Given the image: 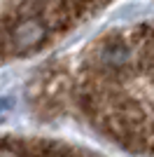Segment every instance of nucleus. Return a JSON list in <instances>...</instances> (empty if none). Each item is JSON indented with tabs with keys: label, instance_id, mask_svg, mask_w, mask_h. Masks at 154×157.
Returning <instances> with one entry per match:
<instances>
[{
	"label": "nucleus",
	"instance_id": "obj_1",
	"mask_svg": "<svg viewBox=\"0 0 154 157\" xmlns=\"http://www.w3.org/2000/svg\"><path fill=\"white\" fill-rule=\"evenodd\" d=\"M0 157H86L54 141H0Z\"/></svg>",
	"mask_w": 154,
	"mask_h": 157
},
{
	"label": "nucleus",
	"instance_id": "obj_2",
	"mask_svg": "<svg viewBox=\"0 0 154 157\" xmlns=\"http://www.w3.org/2000/svg\"><path fill=\"white\" fill-rule=\"evenodd\" d=\"M47 35H49L47 24L40 17H33V19H21L9 31V42L14 52H31L45 42Z\"/></svg>",
	"mask_w": 154,
	"mask_h": 157
}]
</instances>
